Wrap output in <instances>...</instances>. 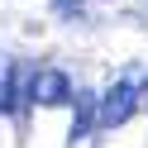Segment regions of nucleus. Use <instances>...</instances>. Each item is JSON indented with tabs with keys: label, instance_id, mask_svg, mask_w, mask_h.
<instances>
[{
	"label": "nucleus",
	"instance_id": "1",
	"mask_svg": "<svg viewBox=\"0 0 148 148\" xmlns=\"http://www.w3.org/2000/svg\"><path fill=\"white\" fill-rule=\"evenodd\" d=\"M134 110H138V86L134 81H115V86L100 96V105H96V124L100 129H119Z\"/></svg>",
	"mask_w": 148,
	"mask_h": 148
},
{
	"label": "nucleus",
	"instance_id": "2",
	"mask_svg": "<svg viewBox=\"0 0 148 148\" xmlns=\"http://www.w3.org/2000/svg\"><path fill=\"white\" fill-rule=\"evenodd\" d=\"M29 100L43 110H58V105H72V77L58 67H38L29 81Z\"/></svg>",
	"mask_w": 148,
	"mask_h": 148
}]
</instances>
